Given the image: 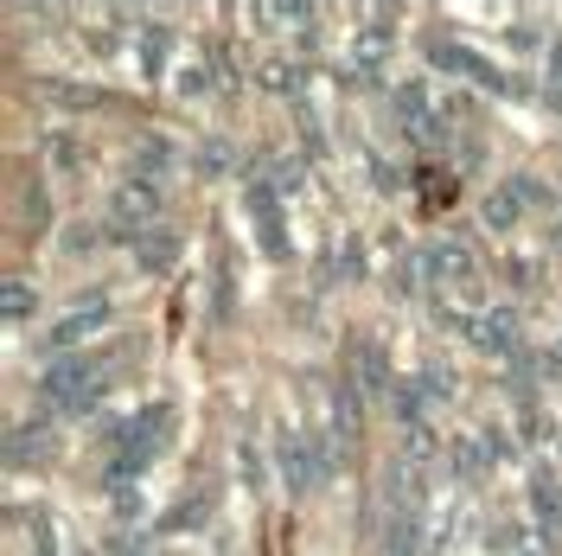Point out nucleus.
Returning a JSON list of instances; mask_svg holds the SVG:
<instances>
[{
  "label": "nucleus",
  "mask_w": 562,
  "mask_h": 556,
  "mask_svg": "<svg viewBox=\"0 0 562 556\" xmlns=\"http://www.w3.org/2000/svg\"><path fill=\"white\" fill-rule=\"evenodd\" d=\"M422 390H428L435 403H441V397H454V371H448L441 358H435V365H422Z\"/></svg>",
  "instance_id": "obj_24"
},
{
  "label": "nucleus",
  "mask_w": 562,
  "mask_h": 556,
  "mask_svg": "<svg viewBox=\"0 0 562 556\" xmlns=\"http://www.w3.org/2000/svg\"><path fill=\"white\" fill-rule=\"evenodd\" d=\"M480 218H486L492 231H512V224H518V218H525V199H518V192H512V179H505V186H498V192H492L486 205H480Z\"/></svg>",
  "instance_id": "obj_12"
},
{
  "label": "nucleus",
  "mask_w": 562,
  "mask_h": 556,
  "mask_svg": "<svg viewBox=\"0 0 562 556\" xmlns=\"http://www.w3.org/2000/svg\"><path fill=\"white\" fill-rule=\"evenodd\" d=\"M140 512H147V505H140V492L135 487H115V519L128 524V519H140Z\"/></svg>",
  "instance_id": "obj_29"
},
{
  "label": "nucleus",
  "mask_w": 562,
  "mask_h": 556,
  "mask_svg": "<svg viewBox=\"0 0 562 556\" xmlns=\"http://www.w3.org/2000/svg\"><path fill=\"white\" fill-rule=\"evenodd\" d=\"M52 160H58V167H83V147H70V135H58V147H52Z\"/></svg>",
  "instance_id": "obj_32"
},
{
  "label": "nucleus",
  "mask_w": 562,
  "mask_h": 556,
  "mask_svg": "<svg viewBox=\"0 0 562 556\" xmlns=\"http://www.w3.org/2000/svg\"><path fill=\"white\" fill-rule=\"evenodd\" d=\"M205 90H211V70L205 65H186V70H179V97H205Z\"/></svg>",
  "instance_id": "obj_28"
},
{
  "label": "nucleus",
  "mask_w": 562,
  "mask_h": 556,
  "mask_svg": "<svg viewBox=\"0 0 562 556\" xmlns=\"http://www.w3.org/2000/svg\"><path fill=\"white\" fill-rule=\"evenodd\" d=\"M269 20L288 33H314V7H269Z\"/></svg>",
  "instance_id": "obj_26"
},
{
  "label": "nucleus",
  "mask_w": 562,
  "mask_h": 556,
  "mask_svg": "<svg viewBox=\"0 0 562 556\" xmlns=\"http://www.w3.org/2000/svg\"><path fill=\"white\" fill-rule=\"evenodd\" d=\"M186 524H205V499H192V505H179L173 519H167V531H186Z\"/></svg>",
  "instance_id": "obj_30"
},
{
  "label": "nucleus",
  "mask_w": 562,
  "mask_h": 556,
  "mask_svg": "<svg viewBox=\"0 0 562 556\" xmlns=\"http://www.w3.org/2000/svg\"><path fill=\"white\" fill-rule=\"evenodd\" d=\"M550 109H562V84H557V90H550Z\"/></svg>",
  "instance_id": "obj_34"
},
{
  "label": "nucleus",
  "mask_w": 562,
  "mask_h": 556,
  "mask_svg": "<svg viewBox=\"0 0 562 556\" xmlns=\"http://www.w3.org/2000/svg\"><path fill=\"white\" fill-rule=\"evenodd\" d=\"M167 45H173V33H167V26H140V65L160 70V65H167Z\"/></svg>",
  "instance_id": "obj_21"
},
{
  "label": "nucleus",
  "mask_w": 562,
  "mask_h": 556,
  "mask_svg": "<svg viewBox=\"0 0 562 556\" xmlns=\"http://www.w3.org/2000/svg\"><path fill=\"white\" fill-rule=\"evenodd\" d=\"M262 84H269V90H281V97H294V84H301V77H294V65H288V58H276V65H262Z\"/></svg>",
  "instance_id": "obj_27"
},
{
  "label": "nucleus",
  "mask_w": 562,
  "mask_h": 556,
  "mask_svg": "<svg viewBox=\"0 0 562 556\" xmlns=\"http://www.w3.org/2000/svg\"><path fill=\"white\" fill-rule=\"evenodd\" d=\"M103 320H109V301H103V288H90V294L77 301V313H65V320L45 333V346H38V352H45V358H70V346H83Z\"/></svg>",
  "instance_id": "obj_4"
},
{
  "label": "nucleus",
  "mask_w": 562,
  "mask_h": 556,
  "mask_svg": "<svg viewBox=\"0 0 562 556\" xmlns=\"http://www.w3.org/2000/svg\"><path fill=\"white\" fill-rule=\"evenodd\" d=\"M33 281H7V301H0V308H7V320H26V313H33Z\"/></svg>",
  "instance_id": "obj_23"
},
{
  "label": "nucleus",
  "mask_w": 562,
  "mask_h": 556,
  "mask_svg": "<svg viewBox=\"0 0 562 556\" xmlns=\"http://www.w3.org/2000/svg\"><path fill=\"white\" fill-rule=\"evenodd\" d=\"M512 192L525 199V211H550V205H557V192H550L537 174H518V179H512Z\"/></svg>",
  "instance_id": "obj_20"
},
{
  "label": "nucleus",
  "mask_w": 562,
  "mask_h": 556,
  "mask_svg": "<svg viewBox=\"0 0 562 556\" xmlns=\"http://www.w3.org/2000/svg\"><path fill=\"white\" fill-rule=\"evenodd\" d=\"M199 160H205L211 174H224V167H231V160H237V154H231V147H224V141H205V154H199Z\"/></svg>",
  "instance_id": "obj_31"
},
{
  "label": "nucleus",
  "mask_w": 562,
  "mask_h": 556,
  "mask_svg": "<svg viewBox=\"0 0 562 556\" xmlns=\"http://www.w3.org/2000/svg\"><path fill=\"white\" fill-rule=\"evenodd\" d=\"M135 160H140V174H147V179H160V174H173L179 154H173V141H167V135H140L135 141Z\"/></svg>",
  "instance_id": "obj_11"
},
{
  "label": "nucleus",
  "mask_w": 562,
  "mask_h": 556,
  "mask_svg": "<svg viewBox=\"0 0 562 556\" xmlns=\"http://www.w3.org/2000/svg\"><path fill=\"white\" fill-rule=\"evenodd\" d=\"M428 58H435L441 70H454V77H473V84H486V90H505V77H498L492 65H480V58H473L467 45H454V38H435Z\"/></svg>",
  "instance_id": "obj_9"
},
{
  "label": "nucleus",
  "mask_w": 562,
  "mask_h": 556,
  "mask_svg": "<svg viewBox=\"0 0 562 556\" xmlns=\"http://www.w3.org/2000/svg\"><path fill=\"white\" fill-rule=\"evenodd\" d=\"M530 505H537V524H550V531H557V524H562V492L550 487L543 474L530 480Z\"/></svg>",
  "instance_id": "obj_18"
},
{
  "label": "nucleus",
  "mask_w": 562,
  "mask_h": 556,
  "mask_svg": "<svg viewBox=\"0 0 562 556\" xmlns=\"http://www.w3.org/2000/svg\"><path fill=\"white\" fill-rule=\"evenodd\" d=\"M550 237H557V249H562V218H557V224H550Z\"/></svg>",
  "instance_id": "obj_35"
},
{
  "label": "nucleus",
  "mask_w": 562,
  "mask_h": 556,
  "mask_svg": "<svg viewBox=\"0 0 562 556\" xmlns=\"http://www.w3.org/2000/svg\"><path fill=\"white\" fill-rule=\"evenodd\" d=\"M45 97H52V103H65V109H97V90H83V84H52Z\"/></svg>",
  "instance_id": "obj_25"
},
{
  "label": "nucleus",
  "mask_w": 562,
  "mask_h": 556,
  "mask_svg": "<svg viewBox=\"0 0 562 556\" xmlns=\"http://www.w3.org/2000/svg\"><path fill=\"white\" fill-rule=\"evenodd\" d=\"M351 378L364 383V397H396V378H390V358L378 340H358V352H351Z\"/></svg>",
  "instance_id": "obj_7"
},
{
  "label": "nucleus",
  "mask_w": 562,
  "mask_h": 556,
  "mask_svg": "<svg viewBox=\"0 0 562 556\" xmlns=\"http://www.w3.org/2000/svg\"><path fill=\"white\" fill-rule=\"evenodd\" d=\"M384 551H390V556H422V524H416V512H390Z\"/></svg>",
  "instance_id": "obj_13"
},
{
  "label": "nucleus",
  "mask_w": 562,
  "mask_h": 556,
  "mask_svg": "<svg viewBox=\"0 0 562 556\" xmlns=\"http://www.w3.org/2000/svg\"><path fill=\"white\" fill-rule=\"evenodd\" d=\"M249 218H256V231H262V249H269V256H288V231H281L276 186H269V179H256V186H249Z\"/></svg>",
  "instance_id": "obj_8"
},
{
  "label": "nucleus",
  "mask_w": 562,
  "mask_h": 556,
  "mask_svg": "<svg viewBox=\"0 0 562 556\" xmlns=\"http://www.w3.org/2000/svg\"><path fill=\"white\" fill-rule=\"evenodd\" d=\"M160 218V179H122L115 192H109V224L115 231H128V237H147L140 224H154Z\"/></svg>",
  "instance_id": "obj_3"
},
{
  "label": "nucleus",
  "mask_w": 562,
  "mask_h": 556,
  "mask_svg": "<svg viewBox=\"0 0 562 556\" xmlns=\"http://www.w3.org/2000/svg\"><path fill=\"white\" fill-rule=\"evenodd\" d=\"M269 186H276V199H294V192L307 186V167H301L294 154H276V160H269Z\"/></svg>",
  "instance_id": "obj_17"
},
{
  "label": "nucleus",
  "mask_w": 562,
  "mask_h": 556,
  "mask_svg": "<svg viewBox=\"0 0 562 556\" xmlns=\"http://www.w3.org/2000/svg\"><path fill=\"white\" fill-rule=\"evenodd\" d=\"M90 244H97V231H90V224H77V231L65 237V249H90Z\"/></svg>",
  "instance_id": "obj_33"
},
{
  "label": "nucleus",
  "mask_w": 562,
  "mask_h": 556,
  "mask_svg": "<svg viewBox=\"0 0 562 556\" xmlns=\"http://www.w3.org/2000/svg\"><path fill=\"white\" fill-rule=\"evenodd\" d=\"M460 326H467V340H473L480 352H492V358H518V346H525V326H518V313L512 308L467 313Z\"/></svg>",
  "instance_id": "obj_6"
},
{
  "label": "nucleus",
  "mask_w": 562,
  "mask_h": 556,
  "mask_svg": "<svg viewBox=\"0 0 562 556\" xmlns=\"http://www.w3.org/2000/svg\"><path fill=\"white\" fill-rule=\"evenodd\" d=\"M135 263L147 269V276H167V269L179 263V237L173 231H147V237L135 244Z\"/></svg>",
  "instance_id": "obj_10"
},
{
  "label": "nucleus",
  "mask_w": 562,
  "mask_h": 556,
  "mask_svg": "<svg viewBox=\"0 0 562 556\" xmlns=\"http://www.w3.org/2000/svg\"><path fill=\"white\" fill-rule=\"evenodd\" d=\"M403 460H409V467H428V460H435V435H428V422L403 429Z\"/></svg>",
  "instance_id": "obj_19"
},
{
  "label": "nucleus",
  "mask_w": 562,
  "mask_h": 556,
  "mask_svg": "<svg viewBox=\"0 0 562 556\" xmlns=\"http://www.w3.org/2000/svg\"><path fill=\"white\" fill-rule=\"evenodd\" d=\"M454 467L467 474V480H473V474H486V467H492L486 442H480V435H473V442H460V448H454Z\"/></svg>",
  "instance_id": "obj_22"
},
{
  "label": "nucleus",
  "mask_w": 562,
  "mask_h": 556,
  "mask_svg": "<svg viewBox=\"0 0 562 556\" xmlns=\"http://www.w3.org/2000/svg\"><path fill=\"white\" fill-rule=\"evenodd\" d=\"M358 269H364V249H358V237H339V244L326 249V269H319V276L326 281H339V276H358Z\"/></svg>",
  "instance_id": "obj_16"
},
{
  "label": "nucleus",
  "mask_w": 562,
  "mask_h": 556,
  "mask_svg": "<svg viewBox=\"0 0 562 556\" xmlns=\"http://www.w3.org/2000/svg\"><path fill=\"white\" fill-rule=\"evenodd\" d=\"M422 276L428 281H441L448 294H480V263L467 256V244H435V249H422Z\"/></svg>",
  "instance_id": "obj_5"
},
{
  "label": "nucleus",
  "mask_w": 562,
  "mask_h": 556,
  "mask_svg": "<svg viewBox=\"0 0 562 556\" xmlns=\"http://www.w3.org/2000/svg\"><path fill=\"white\" fill-rule=\"evenodd\" d=\"M38 397H45L52 410H65V416H90L97 397H103V371H97L90 358H52L45 378H38Z\"/></svg>",
  "instance_id": "obj_1"
},
{
  "label": "nucleus",
  "mask_w": 562,
  "mask_h": 556,
  "mask_svg": "<svg viewBox=\"0 0 562 556\" xmlns=\"http://www.w3.org/2000/svg\"><path fill=\"white\" fill-rule=\"evenodd\" d=\"M333 460H339V442H307V435H281L276 448V467H281V487L294 492H314L326 474H333Z\"/></svg>",
  "instance_id": "obj_2"
},
{
  "label": "nucleus",
  "mask_w": 562,
  "mask_h": 556,
  "mask_svg": "<svg viewBox=\"0 0 562 556\" xmlns=\"http://www.w3.org/2000/svg\"><path fill=\"white\" fill-rule=\"evenodd\" d=\"M428 403H435V397L422 390V378L396 383V397H390V410H396V422H403V429H416V422H422V410H428Z\"/></svg>",
  "instance_id": "obj_15"
},
{
  "label": "nucleus",
  "mask_w": 562,
  "mask_h": 556,
  "mask_svg": "<svg viewBox=\"0 0 562 556\" xmlns=\"http://www.w3.org/2000/svg\"><path fill=\"white\" fill-rule=\"evenodd\" d=\"M52 454V429H13V442H7V460L13 467H33Z\"/></svg>",
  "instance_id": "obj_14"
}]
</instances>
